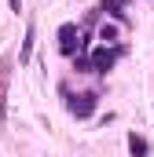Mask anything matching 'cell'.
Masks as SVG:
<instances>
[{
  "label": "cell",
  "mask_w": 154,
  "mask_h": 157,
  "mask_svg": "<svg viewBox=\"0 0 154 157\" xmlns=\"http://www.w3.org/2000/svg\"><path fill=\"white\" fill-rule=\"evenodd\" d=\"M117 59H121V48H107V44L95 48V55L88 59V62H92V73H110Z\"/></svg>",
  "instance_id": "6da1fadb"
},
{
  "label": "cell",
  "mask_w": 154,
  "mask_h": 157,
  "mask_svg": "<svg viewBox=\"0 0 154 157\" xmlns=\"http://www.w3.org/2000/svg\"><path fill=\"white\" fill-rule=\"evenodd\" d=\"M95 102H99L95 91H81L74 102H70V113H74V117H92V113H95Z\"/></svg>",
  "instance_id": "7a4b0ae2"
},
{
  "label": "cell",
  "mask_w": 154,
  "mask_h": 157,
  "mask_svg": "<svg viewBox=\"0 0 154 157\" xmlns=\"http://www.w3.org/2000/svg\"><path fill=\"white\" fill-rule=\"evenodd\" d=\"M11 66H15V59L4 55V59H0V121H4V113H7V80H11Z\"/></svg>",
  "instance_id": "3957f363"
},
{
  "label": "cell",
  "mask_w": 154,
  "mask_h": 157,
  "mask_svg": "<svg viewBox=\"0 0 154 157\" xmlns=\"http://www.w3.org/2000/svg\"><path fill=\"white\" fill-rule=\"evenodd\" d=\"M74 40H81V33H77L74 22H66V26L59 29V48H63L66 55H74Z\"/></svg>",
  "instance_id": "277c9868"
},
{
  "label": "cell",
  "mask_w": 154,
  "mask_h": 157,
  "mask_svg": "<svg viewBox=\"0 0 154 157\" xmlns=\"http://www.w3.org/2000/svg\"><path fill=\"white\" fill-rule=\"evenodd\" d=\"M33 37H37V29H33V22H30V26H26V40H22V51H18V66L30 62V55H33Z\"/></svg>",
  "instance_id": "5b68a950"
},
{
  "label": "cell",
  "mask_w": 154,
  "mask_h": 157,
  "mask_svg": "<svg viewBox=\"0 0 154 157\" xmlns=\"http://www.w3.org/2000/svg\"><path fill=\"white\" fill-rule=\"evenodd\" d=\"M128 154L132 157H147L151 154V143H147L143 135H128Z\"/></svg>",
  "instance_id": "8992f818"
},
{
  "label": "cell",
  "mask_w": 154,
  "mask_h": 157,
  "mask_svg": "<svg viewBox=\"0 0 154 157\" xmlns=\"http://www.w3.org/2000/svg\"><path fill=\"white\" fill-rule=\"evenodd\" d=\"M99 40H103V44H114V40H117V26L103 22V26H99Z\"/></svg>",
  "instance_id": "52a82bcc"
},
{
  "label": "cell",
  "mask_w": 154,
  "mask_h": 157,
  "mask_svg": "<svg viewBox=\"0 0 154 157\" xmlns=\"http://www.w3.org/2000/svg\"><path fill=\"white\" fill-rule=\"evenodd\" d=\"M103 11H110V15H114L117 22L125 18V11H121V0H103Z\"/></svg>",
  "instance_id": "ba28073f"
},
{
  "label": "cell",
  "mask_w": 154,
  "mask_h": 157,
  "mask_svg": "<svg viewBox=\"0 0 154 157\" xmlns=\"http://www.w3.org/2000/svg\"><path fill=\"white\" fill-rule=\"evenodd\" d=\"M74 70H81V73H92V62H88V59L81 55V59H77V62H74Z\"/></svg>",
  "instance_id": "9c48e42d"
},
{
  "label": "cell",
  "mask_w": 154,
  "mask_h": 157,
  "mask_svg": "<svg viewBox=\"0 0 154 157\" xmlns=\"http://www.w3.org/2000/svg\"><path fill=\"white\" fill-rule=\"evenodd\" d=\"M7 4H11V11L18 15V7H22V0H7Z\"/></svg>",
  "instance_id": "30bf717a"
}]
</instances>
